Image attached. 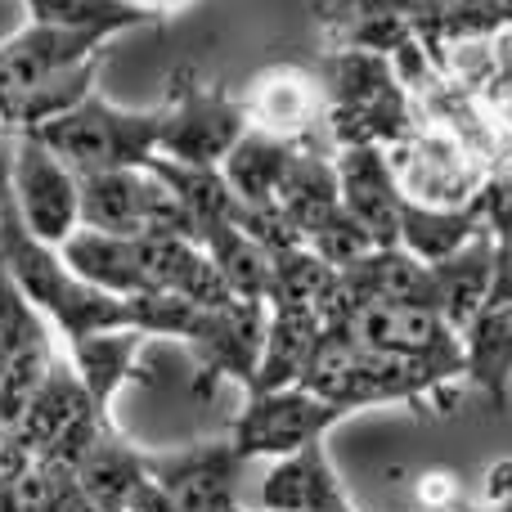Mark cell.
<instances>
[{"label":"cell","mask_w":512,"mask_h":512,"mask_svg":"<svg viewBox=\"0 0 512 512\" xmlns=\"http://www.w3.org/2000/svg\"><path fill=\"white\" fill-rule=\"evenodd\" d=\"M297 387L346 409V414L378 409V405H409L418 414H427V409H450L454 391L463 382H450L441 373L423 369V364L396 360V355L369 351L346 328H324Z\"/></svg>","instance_id":"6da1fadb"},{"label":"cell","mask_w":512,"mask_h":512,"mask_svg":"<svg viewBox=\"0 0 512 512\" xmlns=\"http://www.w3.org/2000/svg\"><path fill=\"white\" fill-rule=\"evenodd\" d=\"M162 108H122L90 90L72 113L36 126V140L72 171V176H99V171H144L158 158ZM23 135V131H18Z\"/></svg>","instance_id":"7a4b0ae2"},{"label":"cell","mask_w":512,"mask_h":512,"mask_svg":"<svg viewBox=\"0 0 512 512\" xmlns=\"http://www.w3.org/2000/svg\"><path fill=\"white\" fill-rule=\"evenodd\" d=\"M162 131L158 158L185 162V167H221L225 153L243 140L248 113L239 95L198 77V68H176L162 95Z\"/></svg>","instance_id":"3957f363"},{"label":"cell","mask_w":512,"mask_h":512,"mask_svg":"<svg viewBox=\"0 0 512 512\" xmlns=\"http://www.w3.org/2000/svg\"><path fill=\"white\" fill-rule=\"evenodd\" d=\"M387 162L400 198L418 207H468L490 180V171H495L459 135L427 122L423 113H418L414 131L387 149Z\"/></svg>","instance_id":"277c9868"},{"label":"cell","mask_w":512,"mask_h":512,"mask_svg":"<svg viewBox=\"0 0 512 512\" xmlns=\"http://www.w3.org/2000/svg\"><path fill=\"white\" fill-rule=\"evenodd\" d=\"M5 176L18 221L50 248L77 234V176L36 135H5Z\"/></svg>","instance_id":"5b68a950"},{"label":"cell","mask_w":512,"mask_h":512,"mask_svg":"<svg viewBox=\"0 0 512 512\" xmlns=\"http://www.w3.org/2000/svg\"><path fill=\"white\" fill-rule=\"evenodd\" d=\"M342 418H351V414L319 396H310L306 387L261 391V396H248L243 414L234 418L230 445L243 463H252V459L274 463V459H288V454L324 441Z\"/></svg>","instance_id":"8992f818"},{"label":"cell","mask_w":512,"mask_h":512,"mask_svg":"<svg viewBox=\"0 0 512 512\" xmlns=\"http://www.w3.org/2000/svg\"><path fill=\"white\" fill-rule=\"evenodd\" d=\"M337 328H346L369 351L396 355L450 382H463V337L427 306H360Z\"/></svg>","instance_id":"52a82bcc"},{"label":"cell","mask_w":512,"mask_h":512,"mask_svg":"<svg viewBox=\"0 0 512 512\" xmlns=\"http://www.w3.org/2000/svg\"><path fill=\"white\" fill-rule=\"evenodd\" d=\"M265 319L270 306L265 301H230L221 310H207L198 333L189 337V355H194V391L203 396L216 382H239L243 391L256 378V360H261L265 342Z\"/></svg>","instance_id":"ba28073f"},{"label":"cell","mask_w":512,"mask_h":512,"mask_svg":"<svg viewBox=\"0 0 512 512\" xmlns=\"http://www.w3.org/2000/svg\"><path fill=\"white\" fill-rule=\"evenodd\" d=\"M239 104L248 113L252 131H265L288 144H319L328 122L324 86H319L315 72L297 68V63H274V68L256 72L248 95H239Z\"/></svg>","instance_id":"9c48e42d"},{"label":"cell","mask_w":512,"mask_h":512,"mask_svg":"<svg viewBox=\"0 0 512 512\" xmlns=\"http://www.w3.org/2000/svg\"><path fill=\"white\" fill-rule=\"evenodd\" d=\"M104 45L108 36L63 32V27H45V23H27L14 36H5L0 41V122H5V108L18 95H27L36 81L95 59V54H104Z\"/></svg>","instance_id":"30bf717a"},{"label":"cell","mask_w":512,"mask_h":512,"mask_svg":"<svg viewBox=\"0 0 512 512\" xmlns=\"http://www.w3.org/2000/svg\"><path fill=\"white\" fill-rule=\"evenodd\" d=\"M333 171H337L342 212L369 234L373 248H396L400 189H396V176H391L387 149H373V144L333 149Z\"/></svg>","instance_id":"8fae6325"},{"label":"cell","mask_w":512,"mask_h":512,"mask_svg":"<svg viewBox=\"0 0 512 512\" xmlns=\"http://www.w3.org/2000/svg\"><path fill=\"white\" fill-rule=\"evenodd\" d=\"M243 468H248V463L234 454L230 436L185 445V450L149 454V481L176 504V512H194V508L212 504V499L239 495Z\"/></svg>","instance_id":"7c38bea8"},{"label":"cell","mask_w":512,"mask_h":512,"mask_svg":"<svg viewBox=\"0 0 512 512\" xmlns=\"http://www.w3.org/2000/svg\"><path fill=\"white\" fill-rule=\"evenodd\" d=\"M256 508L261 512H355L324 441L306 445V450L288 454V459H274L261 477V490H256Z\"/></svg>","instance_id":"4fadbf2b"},{"label":"cell","mask_w":512,"mask_h":512,"mask_svg":"<svg viewBox=\"0 0 512 512\" xmlns=\"http://www.w3.org/2000/svg\"><path fill=\"white\" fill-rule=\"evenodd\" d=\"M86 418H104V414H95L81 378L72 373L68 355H54L50 373L41 378V387L32 391V400L23 405V414H18V423L9 427V432L23 445L27 459H41V454H50L54 445L77 423H86Z\"/></svg>","instance_id":"5bb4252c"},{"label":"cell","mask_w":512,"mask_h":512,"mask_svg":"<svg viewBox=\"0 0 512 512\" xmlns=\"http://www.w3.org/2000/svg\"><path fill=\"white\" fill-rule=\"evenodd\" d=\"M495 252H499L495 234L481 230V234H472L454 256L427 265V274H432L436 315H441L459 337L468 333L472 319H477L490 301V288H495Z\"/></svg>","instance_id":"9a60e30c"},{"label":"cell","mask_w":512,"mask_h":512,"mask_svg":"<svg viewBox=\"0 0 512 512\" xmlns=\"http://www.w3.org/2000/svg\"><path fill=\"white\" fill-rule=\"evenodd\" d=\"M77 490L86 504H95L99 512H126L131 499L140 495V486L149 481V454L135 450L113 423L95 436L86 454L77 463Z\"/></svg>","instance_id":"2e32d148"},{"label":"cell","mask_w":512,"mask_h":512,"mask_svg":"<svg viewBox=\"0 0 512 512\" xmlns=\"http://www.w3.org/2000/svg\"><path fill=\"white\" fill-rule=\"evenodd\" d=\"M144 346H149V337L135 333V328H108V333H90L68 342V364L81 378V387H86L95 414L113 418V396L126 382H135Z\"/></svg>","instance_id":"e0dca14e"},{"label":"cell","mask_w":512,"mask_h":512,"mask_svg":"<svg viewBox=\"0 0 512 512\" xmlns=\"http://www.w3.org/2000/svg\"><path fill=\"white\" fill-rule=\"evenodd\" d=\"M319 333H324L319 310H310V306H270L261 360H256V378H252L248 396L297 387L301 373H306V364H310V355H315V346H319Z\"/></svg>","instance_id":"ac0fdd59"},{"label":"cell","mask_w":512,"mask_h":512,"mask_svg":"<svg viewBox=\"0 0 512 512\" xmlns=\"http://www.w3.org/2000/svg\"><path fill=\"white\" fill-rule=\"evenodd\" d=\"M463 387L481 391L490 409L504 414L512 391V297L486 301L463 333Z\"/></svg>","instance_id":"d6986e66"},{"label":"cell","mask_w":512,"mask_h":512,"mask_svg":"<svg viewBox=\"0 0 512 512\" xmlns=\"http://www.w3.org/2000/svg\"><path fill=\"white\" fill-rule=\"evenodd\" d=\"M274 207L288 216V225L301 234V243H306V234L319 230V225L342 207V198H337L333 153L319 149V144H297V153H292L288 171H283V180H279Z\"/></svg>","instance_id":"ffe728a7"},{"label":"cell","mask_w":512,"mask_h":512,"mask_svg":"<svg viewBox=\"0 0 512 512\" xmlns=\"http://www.w3.org/2000/svg\"><path fill=\"white\" fill-rule=\"evenodd\" d=\"M59 256H63V265H68L81 283H90L95 292H108V297H122V301L126 297H140V292H144L140 248H135V239L77 230L59 248Z\"/></svg>","instance_id":"44dd1931"},{"label":"cell","mask_w":512,"mask_h":512,"mask_svg":"<svg viewBox=\"0 0 512 512\" xmlns=\"http://www.w3.org/2000/svg\"><path fill=\"white\" fill-rule=\"evenodd\" d=\"M292 153H297V144L274 140V135L248 126L243 140L225 153L221 176L243 207H274V194H279V180H283V171H288Z\"/></svg>","instance_id":"7402d4cb"},{"label":"cell","mask_w":512,"mask_h":512,"mask_svg":"<svg viewBox=\"0 0 512 512\" xmlns=\"http://www.w3.org/2000/svg\"><path fill=\"white\" fill-rule=\"evenodd\" d=\"M477 207H418L400 198V225H396V248L409 252L414 261L436 265L445 256H454L472 234H481Z\"/></svg>","instance_id":"603a6c76"},{"label":"cell","mask_w":512,"mask_h":512,"mask_svg":"<svg viewBox=\"0 0 512 512\" xmlns=\"http://www.w3.org/2000/svg\"><path fill=\"white\" fill-rule=\"evenodd\" d=\"M198 248L212 256L234 301H265L270 292V252L239 230L234 221H216L198 230Z\"/></svg>","instance_id":"cb8c5ba5"},{"label":"cell","mask_w":512,"mask_h":512,"mask_svg":"<svg viewBox=\"0 0 512 512\" xmlns=\"http://www.w3.org/2000/svg\"><path fill=\"white\" fill-rule=\"evenodd\" d=\"M99 63H104V54H95V59L77 63V68H63L54 72V77L36 81L27 95H18L14 104L5 108V122H0V135H18V131H36V126L54 122V117L72 113V108L81 104V99L90 95V90H99Z\"/></svg>","instance_id":"d4e9b609"},{"label":"cell","mask_w":512,"mask_h":512,"mask_svg":"<svg viewBox=\"0 0 512 512\" xmlns=\"http://www.w3.org/2000/svg\"><path fill=\"white\" fill-rule=\"evenodd\" d=\"M27 23L63 27V32H95V36H122L135 27H158V18L144 14L131 0H23Z\"/></svg>","instance_id":"484cf974"},{"label":"cell","mask_w":512,"mask_h":512,"mask_svg":"<svg viewBox=\"0 0 512 512\" xmlns=\"http://www.w3.org/2000/svg\"><path fill=\"white\" fill-rule=\"evenodd\" d=\"M144 171H153V176L176 194V203L194 216L198 230L239 216V198L230 194L221 167H185V162H171V158H149V167Z\"/></svg>","instance_id":"4316f807"},{"label":"cell","mask_w":512,"mask_h":512,"mask_svg":"<svg viewBox=\"0 0 512 512\" xmlns=\"http://www.w3.org/2000/svg\"><path fill=\"white\" fill-rule=\"evenodd\" d=\"M14 499H18V512H77L86 504L77 490V477L45 459H32L23 468V477L14 481Z\"/></svg>","instance_id":"83f0119b"},{"label":"cell","mask_w":512,"mask_h":512,"mask_svg":"<svg viewBox=\"0 0 512 512\" xmlns=\"http://www.w3.org/2000/svg\"><path fill=\"white\" fill-rule=\"evenodd\" d=\"M306 248L315 252L324 265H333V270H346V265H355L360 256L373 252V239L351 221V216L342 212V207H337V212L328 216L319 230L306 234Z\"/></svg>","instance_id":"f1b7e54d"},{"label":"cell","mask_w":512,"mask_h":512,"mask_svg":"<svg viewBox=\"0 0 512 512\" xmlns=\"http://www.w3.org/2000/svg\"><path fill=\"white\" fill-rule=\"evenodd\" d=\"M414 495H418V504L423 508H436V512H454L463 504L459 499V477H454V472H427V477H418Z\"/></svg>","instance_id":"f546056e"},{"label":"cell","mask_w":512,"mask_h":512,"mask_svg":"<svg viewBox=\"0 0 512 512\" xmlns=\"http://www.w3.org/2000/svg\"><path fill=\"white\" fill-rule=\"evenodd\" d=\"M508 499H512V459H499L486 472V504H508Z\"/></svg>","instance_id":"4dcf8cb0"},{"label":"cell","mask_w":512,"mask_h":512,"mask_svg":"<svg viewBox=\"0 0 512 512\" xmlns=\"http://www.w3.org/2000/svg\"><path fill=\"white\" fill-rule=\"evenodd\" d=\"M131 5H140L144 14H153L162 23V18H171V14H180V9H189L194 0H131Z\"/></svg>","instance_id":"1f68e13d"},{"label":"cell","mask_w":512,"mask_h":512,"mask_svg":"<svg viewBox=\"0 0 512 512\" xmlns=\"http://www.w3.org/2000/svg\"><path fill=\"white\" fill-rule=\"evenodd\" d=\"M194 512H248L239 504V495H225V499H212V504H203V508H194Z\"/></svg>","instance_id":"d6a6232c"},{"label":"cell","mask_w":512,"mask_h":512,"mask_svg":"<svg viewBox=\"0 0 512 512\" xmlns=\"http://www.w3.org/2000/svg\"><path fill=\"white\" fill-rule=\"evenodd\" d=\"M454 512H512V499L508 504H459Z\"/></svg>","instance_id":"836d02e7"},{"label":"cell","mask_w":512,"mask_h":512,"mask_svg":"<svg viewBox=\"0 0 512 512\" xmlns=\"http://www.w3.org/2000/svg\"><path fill=\"white\" fill-rule=\"evenodd\" d=\"M0 364H5V360H0Z\"/></svg>","instance_id":"e575fe53"}]
</instances>
